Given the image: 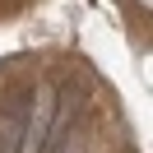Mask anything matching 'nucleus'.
<instances>
[{"instance_id":"obj_1","label":"nucleus","mask_w":153,"mask_h":153,"mask_svg":"<svg viewBox=\"0 0 153 153\" xmlns=\"http://www.w3.org/2000/svg\"><path fill=\"white\" fill-rule=\"evenodd\" d=\"M19 139H23V107H10L0 121V153H19Z\"/></svg>"}]
</instances>
